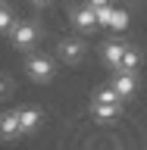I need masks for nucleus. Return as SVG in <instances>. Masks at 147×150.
<instances>
[{
  "label": "nucleus",
  "instance_id": "obj_5",
  "mask_svg": "<svg viewBox=\"0 0 147 150\" xmlns=\"http://www.w3.org/2000/svg\"><path fill=\"white\" fill-rule=\"evenodd\" d=\"M69 25H72V31H78V35L91 38L100 31V25H97V13H94V6H88L85 0H78L72 9H69Z\"/></svg>",
  "mask_w": 147,
  "mask_h": 150
},
{
  "label": "nucleus",
  "instance_id": "obj_4",
  "mask_svg": "<svg viewBox=\"0 0 147 150\" xmlns=\"http://www.w3.org/2000/svg\"><path fill=\"white\" fill-rule=\"evenodd\" d=\"M97 13V25H100V31H107V35H129L131 28V9L125 6V3H110V6H100L94 9Z\"/></svg>",
  "mask_w": 147,
  "mask_h": 150
},
{
  "label": "nucleus",
  "instance_id": "obj_14",
  "mask_svg": "<svg viewBox=\"0 0 147 150\" xmlns=\"http://www.w3.org/2000/svg\"><path fill=\"white\" fill-rule=\"evenodd\" d=\"M3 6H6V0H0V9H3Z\"/></svg>",
  "mask_w": 147,
  "mask_h": 150
},
{
  "label": "nucleus",
  "instance_id": "obj_2",
  "mask_svg": "<svg viewBox=\"0 0 147 150\" xmlns=\"http://www.w3.org/2000/svg\"><path fill=\"white\" fill-rule=\"evenodd\" d=\"M53 56H56V63L66 66V69H78V66H85L91 59V44H88L85 35L69 31V35H63L53 44Z\"/></svg>",
  "mask_w": 147,
  "mask_h": 150
},
{
  "label": "nucleus",
  "instance_id": "obj_3",
  "mask_svg": "<svg viewBox=\"0 0 147 150\" xmlns=\"http://www.w3.org/2000/svg\"><path fill=\"white\" fill-rule=\"evenodd\" d=\"M44 38H47V31H44L41 19H19L13 25V31L6 35V41H9V47L16 53H28V50H38V44Z\"/></svg>",
  "mask_w": 147,
  "mask_h": 150
},
{
  "label": "nucleus",
  "instance_id": "obj_8",
  "mask_svg": "<svg viewBox=\"0 0 147 150\" xmlns=\"http://www.w3.org/2000/svg\"><path fill=\"white\" fill-rule=\"evenodd\" d=\"M122 106L125 103H97V100H91V106H88V112H91V119L94 122H116L122 116Z\"/></svg>",
  "mask_w": 147,
  "mask_h": 150
},
{
  "label": "nucleus",
  "instance_id": "obj_6",
  "mask_svg": "<svg viewBox=\"0 0 147 150\" xmlns=\"http://www.w3.org/2000/svg\"><path fill=\"white\" fill-rule=\"evenodd\" d=\"M125 47H129V41H122V38H107V41H100L97 44V50L94 53L100 56V66H107L110 72H116L122 66V53H125Z\"/></svg>",
  "mask_w": 147,
  "mask_h": 150
},
{
  "label": "nucleus",
  "instance_id": "obj_1",
  "mask_svg": "<svg viewBox=\"0 0 147 150\" xmlns=\"http://www.w3.org/2000/svg\"><path fill=\"white\" fill-rule=\"evenodd\" d=\"M22 69H25V78L31 84L47 88V84L56 81V69H60V63H56L53 50H28L25 59H22Z\"/></svg>",
  "mask_w": 147,
  "mask_h": 150
},
{
  "label": "nucleus",
  "instance_id": "obj_7",
  "mask_svg": "<svg viewBox=\"0 0 147 150\" xmlns=\"http://www.w3.org/2000/svg\"><path fill=\"white\" fill-rule=\"evenodd\" d=\"M138 72H122V69H116V72L110 75V88L116 94H119L122 100H131L135 94H138Z\"/></svg>",
  "mask_w": 147,
  "mask_h": 150
},
{
  "label": "nucleus",
  "instance_id": "obj_10",
  "mask_svg": "<svg viewBox=\"0 0 147 150\" xmlns=\"http://www.w3.org/2000/svg\"><path fill=\"white\" fill-rule=\"evenodd\" d=\"M41 122H44V110H41V106H19V125H22V134L38 131Z\"/></svg>",
  "mask_w": 147,
  "mask_h": 150
},
{
  "label": "nucleus",
  "instance_id": "obj_11",
  "mask_svg": "<svg viewBox=\"0 0 147 150\" xmlns=\"http://www.w3.org/2000/svg\"><path fill=\"white\" fill-rule=\"evenodd\" d=\"M16 22H19V19H16V13H13V6L6 3V6L0 9V38H6L9 31H13V25H16Z\"/></svg>",
  "mask_w": 147,
  "mask_h": 150
},
{
  "label": "nucleus",
  "instance_id": "obj_13",
  "mask_svg": "<svg viewBox=\"0 0 147 150\" xmlns=\"http://www.w3.org/2000/svg\"><path fill=\"white\" fill-rule=\"evenodd\" d=\"M28 6L35 9V13H47L50 6H56V0H28Z\"/></svg>",
  "mask_w": 147,
  "mask_h": 150
},
{
  "label": "nucleus",
  "instance_id": "obj_12",
  "mask_svg": "<svg viewBox=\"0 0 147 150\" xmlns=\"http://www.w3.org/2000/svg\"><path fill=\"white\" fill-rule=\"evenodd\" d=\"M19 81L13 78V72H0V100H9L13 94H16Z\"/></svg>",
  "mask_w": 147,
  "mask_h": 150
},
{
  "label": "nucleus",
  "instance_id": "obj_9",
  "mask_svg": "<svg viewBox=\"0 0 147 150\" xmlns=\"http://www.w3.org/2000/svg\"><path fill=\"white\" fill-rule=\"evenodd\" d=\"M22 134V125H19V106L0 112V138L3 141H16Z\"/></svg>",
  "mask_w": 147,
  "mask_h": 150
}]
</instances>
